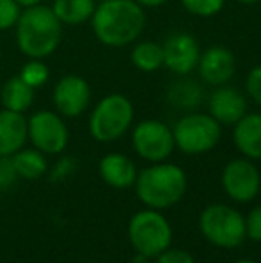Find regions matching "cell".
<instances>
[{
  "instance_id": "27",
  "label": "cell",
  "mask_w": 261,
  "mask_h": 263,
  "mask_svg": "<svg viewBox=\"0 0 261 263\" xmlns=\"http://www.w3.org/2000/svg\"><path fill=\"white\" fill-rule=\"evenodd\" d=\"M245 235L251 242L261 243V204L254 206L245 217Z\"/></svg>"
},
{
  "instance_id": "12",
  "label": "cell",
  "mask_w": 261,
  "mask_h": 263,
  "mask_svg": "<svg viewBox=\"0 0 261 263\" xmlns=\"http://www.w3.org/2000/svg\"><path fill=\"white\" fill-rule=\"evenodd\" d=\"M52 101L61 117H81L91 102V88L84 77L77 76V73H68L57 81Z\"/></svg>"
},
{
  "instance_id": "13",
  "label": "cell",
  "mask_w": 261,
  "mask_h": 263,
  "mask_svg": "<svg viewBox=\"0 0 261 263\" xmlns=\"http://www.w3.org/2000/svg\"><path fill=\"white\" fill-rule=\"evenodd\" d=\"M198 77L208 86H224L236 73V58L227 47L213 45L200 52L197 63Z\"/></svg>"
},
{
  "instance_id": "29",
  "label": "cell",
  "mask_w": 261,
  "mask_h": 263,
  "mask_svg": "<svg viewBox=\"0 0 261 263\" xmlns=\"http://www.w3.org/2000/svg\"><path fill=\"white\" fill-rule=\"evenodd\" d=\"M18 179L11 156H0V192L9 188Z\"/></svg>"
},
{
  "instance_id": "20",
  "label": "cell",
  "mask_w": 261,
  "mask_h": 263,
  "mask_svg": "<svg viewBox=\"0 0 261 263\" xmlns=\"http://www.w3.org/2000/svg\"><path fill=\"white\" fill-rule=\"evenodd\" d=\"M167 99L174 107H179L183 111H192L200 106L204 99L202 86L193 79H179L168 86Z\"/></svg>"
},
{
  "instance_id": "15",
  "label": "cell",
  "mask_w": 261,
  "mask_h": 263,
  "mask_svg": "<svg viewBox=\"0 0 261 263\" xmlns=\"http://www.w3.org/2000/svg\"><path fill=\"white\" fill-rule=\"evenodd\" d=\"M98 176L108 186L116 190H126L134 186L138 168L134 161L120 153H109L98 161Z\"/></svg>"
},
{
  "instance_id": "8",
  "label": "cell",
  "mask_w": 261,
  "mask_h": 263,
  "mask_svg": "<svg viewBox=\"0 0 261 263\" xmlns=\"http://www.w3.org/2000/svg\"><path fill=\"white\" fill-rule=\"evenodd\" d=\"M131 142L134 153L149 163L167 161L175 149L172 127L154 118L142 120L134 125Z\"/></svg>"
},
{
  "instance_id": "25",
  "label": "cell",
  "mask_w": 261,
  "mask_h": 263,
  "mask_svg": "<svg viewBox=\"0 0 261 263\" xmlns=\"http://www.w3.org/2000/svg\"><path fill=\"white\" fill-rule=\"evenodd\" d=\"M22 7L14 0H0V31L14 27L20 18Z\"/></svg>"
},
{
  "instance_id": "2",
  "label": "cell",
  "mask_w": 261,
  "mask_h": 263,
  "mask_svg": "<svg viewBox=\"0 0 261 263\" xmlns=\"http://www.w3.org/2000/svg\"><path fill=\"white\" fill-rule=\"evenodd\" d=\"M16 43L24 55L31 59L49 58L63 38V24L54 14L52 7H24L16 22Z\"/></svg>"
},
{
  "instance_id": "19",
  "label": "cell",
  "mask_w": 261,
  "mask_h": 263,
  "mask_svg": "<svg viewBox=\"0 0 261 263\" xmlns=\"http://www.w3.org/2000/svg\"><path fill=\"white\" fill-rule=\"evenodd\" d=\"M50 7L63 25H81L91 20L97 2L95 0H54Z\"/></svg>"
},
{
  "instance_id": "24",
  "label": "cell",
  "mask_w": 261,
  "mask_h": 263,
  "mask_svg": "<svg viewBox=\"0 0 261 263\" xmlns=\"http://www.w3.org/2000/svg\"><path fill=\"white\" fill-rule=\"evenodd\" d=\"M183 7L198 18H211L226 6V0H181Z\"/></svg>"
},
{
  "instance_id": "30",
  "label": "cell",
  "mask_w": 261,
  "mask_h": 263,
  "mask_svg": "<svg viewBox=\"0 0 261 263\" xmlns=\"http://www.w3.org/2000/svg\"><path fill=\"white\" fill-rule=\"evenodd\" d=\"M77 168V161L70 156H63L59 161L54 165L52 174H50V179L52 181H63L68 176H72Z\"/></svg>"
},
{
  "instance_id": "7",
  "label": "cell",
  "mask_w": 261,
  "mask_h": 263,
  "mask_svg": "<svg viewBox=\"0 0 261 263\" xmlns=\"http://www.w3.org/2000/svg\"><path fill=\"white\" fill-rule=\"evenodd\" d=\"M175 147L186 156H202L215 149L222 138V125L209 113H188L172 127Z\"/></svg>"
},
{
  "instance_id": "34",
  "label": "cell",
  "mask_w": 261,
  "mask_h": 263,
  "mask_svg": "<svg viewBox=\"0 0 261 263\" xmlns=\"http://www.w3.org/2000/svg\"><path fill=\"white\" fill-rule=\"evenodd\" d=\"M234 263H258V261H254V260H249V258H240V260H236Z\"/></svg>"
},
{
  "instance_id": "16",
  "label": "cell",
  "mask_w": 261,
  "mask_h": 263,
  "mask_svg": "<svg viewBox=\"0 0 261 263\" xmlns=\"http://www.w3.org/2000/svg\"><path fill=\"white\" fill-rule=\"evenodd\" d=\"M233 127V142L238 153L252 161L261 159V113H245Z\"/></svg>"
},
{
  "instance_id": "10",
  "label": "cell",
  "mask_w": 261,
  "mask_h": 263,
  "mask_svg": "<svg viewBox=\"0 0 261 263\" xmlns=\"http://www.w3.org/2000/svg\"><path fill=\"white\" fill-rule=\"evenodd\" d=\"M27 136L43 154H61L68 145V127L63 117L49 109L36 111L27 120Z\"/></svg>"
},
{
  "instance_id": "32",
  "label": "cell",
  "mask_w": 261,
  "mask_h": 263,
  "mask_svg": "<svg viewBox=\"0 0 261 263\" xmlns=\"http://www.w3.org/2000/svg\"><path fill=\"white\" fill-rule=\"evenodd\" d=\"M20 7H31V6H38L43 0H14Z\"/></svg>"
},
{
  "instance_id": "3",
  "label": "cell",
  "mask_w": 261,
  "mask_h": 263,
  "mask_svg": "<svg viewBox=\"0 0 261 263\" xmlns=\"http://www.w3.org/2000/svg\"><path fill=\"white\" fill-rule=\"evenodd\" d=\"M188 177L181 166L161 161L150 163L138 172L134 190L139 202L150 210H167L175 206L186 194Z\"/></svg>"
},
{
  "instance_id": "33",
  "label": "cell",
  "mask_w": 261,
  "mask_h": 263,
  "mask_svg": "<svg viewBox=\"0 0 261 263\" xmlns=\"http://www.w3.org/2000/svg\"><path fill=\"white\" fill-rule=\"evenodd\" d=\"M236 2L244 4V6H254V4H259L261 0H236Z\"/></svg>"
},
{
  "instance_id": "14",
  "label": "cell",
  "mask_w": 261,
  "mask_h": 263,
  "mask_svg": "<svg viewBox=\"0 0 261 263\" xmlns=\"http://www.w3.org/2000/svg\"><path fill=\"white\" fill-rule=\"evenodd\" d=\"M208 109L220 125H234L247 113V97L229 84L216 86L208 99Z\"/></svg>"
},
{
  "instance_id": "18",
  "label": "cell",
  "mask_w": 261,
  "mask_h": 263,
  "mask_svg": "<svg viewBox=\"0 0 261 263\" xmlns=\"http://www.w3.org/2000/svg\"><path fill=\"white\" fill-rule=\"evenodd\" d=\"M0 102L4 109L25 113L34 102V88H31L20 76L11 77L0 90Z\"/></svg>"
},
{
  "instance_id": "35",
  "label": "cell",
  "mask_w": 261,
  "mask_h": 263,
  "mask_svg": "<svg viewBox=\"0 0 261 263\" xmlns=\"http://www.w3.org/2000/svg\"><path fill=\"white\" fill-rule=\"evenodd\" d=\"M95 2H97V4H98V2H106V0H95Z\"/></svg>"
},
{
  "instance_id": "5",
  "label": "cell",
  "mask_w": 261,
  "mask_h": 263,
  "mask_svg": "<svg viewBox=\"0 0 261 263\" xmlns=\"http://www.w3.org/2000/svg\"><path fill=\"white\" fill-rule=\"evenodd\" d=\"M134 122V106L126 95L109 93L97 102L90 115V135L101 143L122 138Z\"/></svg>"
},
{
  "instance_id": "4",
  "label": "cell",
  "mask_w": 261,
  "mask_h": 263,
  "mask_svg": "<svg viewBox=\"0 0 261 263\" xmlns=\"http://www.w3.org/2000/svg\"><path fill=\"white\" fill-rule=\"evenodd\" d=\"M198 229L211 246L218 249H236L247 240L245 217L222 202L206 206L198 215Z\"/></svg>"
},
{
  "instance_id": "22",
  "label": "cell",
  "mask_w": 261,
  "mask_h": 263,
  "mask_svg": "<svg viewBox=\"0 0 261 263\" xmlns=\"http://www.w3.org/2000/svg\"><path fill=\"white\" fill-rule=\"evenodd\" d=\"M131 61L139 72H156L163 66V47L152 40L136 43L131 52Z\"/></svg>"
},
{
  "instance_id": "17",
  "label": "cell",
  "mask_w": 261,
  "mask_h": 263,
  "mask_svg": "<svg viewBox=\"0 0 261 263\" xmlns=\"http://www.w3.org/2000/svg\"><path fill=\"white\" fill-rule=\"evenodd\" d=\"M27 138V118L24 113L0 111V156H13L24 149Z\"/></svg>"
},
{
  "instance_id": "23",
  "label": "cell",
  "mask_w": 261,
  "mask_h": 263,
  "mask_svg": "<svg viewBox=\"0 0 261 263\" xmlns=\"http://www.w3.org/2000/svg\"><path fill=\"white\" fill-rule=\"evenodd\" d=\"M50 76V70L42 59H31L27 61L20 70V77L29 84L31 88H39L49 81Z\"/></svg>"
},
{
  "instance_id": "21",
  "label": "cell",
  "mask_w": 261,
  "mask_h": 263,
  "mask_svg": "<svg viewBox=\"0 0 261 263\" xmlns=\"http://www.w3.org/2000/svg\"><path fill=\"white\" fill-rule=\"evenodd\" d=\"M11 159H13L18 177H24L29 181L39 179L49 170L45 154L38 149H20L11 156Z\"/></svg>"
},
{
  "instance_id": "6",
  "label": "cell",
  "mask_w": 261,
  "mask_h": 263,
  "mask_svg": "<svg viewBox=\"0 0 261 263\" xmlns=\"http://www.w3.org/2000/svg\"><path fill=\"white\" fill-rule=\"evenodd\" d=\"M172 226L159 210H142L134 213L127 226V238L132 249L154 260L172 246Z\"/></svg>"
},
{
  "instance_id": "1",
  "label": "cell",
  "mask_w": 261,
  "mask_h": 263,
  "mask_svg": "<svg viewBox=\"0 0 261 263\" xmlns=\"http://www.w3.org/2000/svg\"><path fill=\"white\" fill-rule=\"evenodd\" d=\"M95 38L109 49H120L134 43L145 29V9L134 0L98 2L91 16Z\"/></svg>"
},
{
  "instance_id": "28",
  "label": "cell",
  "mask_w": 261,
  "mask_h": 263,
  "mask_svg": "<svg viewBox=\"0 0 261 263\" xmlns=\"http://www.w3.org/2000/svg\"><path fill=\"white\" fill-rule=\"evenodd\" d=\"M154 263H195V258L181 247H168L154 258Z\"/></svg>"
},
{
  "instance_id": "26",
  "label": "cell",
  "mask_w": 261,
  "mask_h": 263,
  "mask_svg": "<svg viewBox=\"0 0 261 263\" xmlns=\"http://www.w3.org/2000/svg\"><path fill=\"white\" fill-rule=\"evenodd\" d=\"M245 93L254 104L261 107V65L254 66L245 77Z\"/></svg>"
},
{
  "instance_id": "9",
  "label": "cell",
  "mask_w": 261,
  "mask_h": 263,
  "mask_svg": "<svg viewBox=\"0 0 261 263\" xmlns=\"http://www.w3.org/2000/svg\"><path fill=\"white\" fill-rule=\"evenodd\" d=\"M220 183L231 201L247 204L258 197L261 190V174L252 159L234 158L226 163Z\"/></svg>"
},
{
  "instance_id": "11",
  "label": "cell",
  "mask_w": 261,
  "mask_h": 263,
  "mask_svg": "<svg viewBox=\"0 0 261 263\" xmlns=\"http://www.w3.org/2000/svg\"><path fill=\"white\" fill-rule=\"evenodd\" d=\"M161 47H163V66H167L172 73L185 77L197 68L200 47H198L197 38L190 32H172L161 43Z\"/></svg>"
},
{
  "instance_id": "31",
  "label": "cell",
  "mask_w": 261,
  "mask_h": 263,
  "mask_svg": "<svg viewBox=\"0 0 261 263\" xmlns=\"http://www.w3.org/2000/svg\"><path fill=\"white\" fill-rule=\"evenodd\" d=\"M134 2H138L143 9H147V7L154 9V7H159V6H163V4H167L168 0H134Z\"/></svg>"
}]
</instances>
